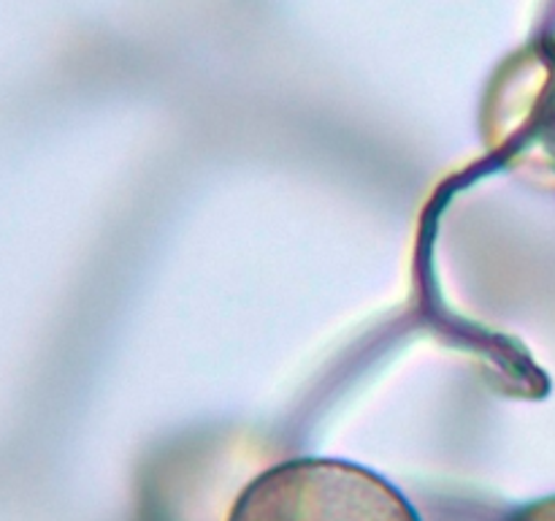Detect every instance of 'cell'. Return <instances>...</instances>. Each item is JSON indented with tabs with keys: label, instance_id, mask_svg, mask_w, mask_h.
<instances>
[{
	"label": "cell",
	"instance_id": "cell-1",
	"mask_svg": "<svg viewBox=\"0 0 555 521\" xmlns=\"http://www.w3.org/2000/svg\"><path fill=\"white\" fill-rule=\"evenodd\" d=\"M228 521H421L377 472L339 459H291L260 472Z\"/></svg>",
	"mask_w": 555,
	"mask_h": 521
}]
</instances>
